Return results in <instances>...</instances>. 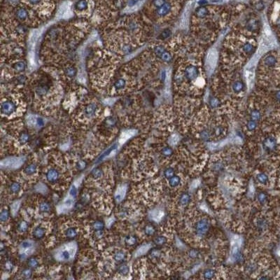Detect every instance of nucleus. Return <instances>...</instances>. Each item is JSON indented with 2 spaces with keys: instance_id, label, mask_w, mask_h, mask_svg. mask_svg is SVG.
<instances>
[{
  "instance_id": "53",
  "label": "nucleus",
  "mask_w": 280,
  "mask_h": 280,
  "mask_svg": "<svg viewBox=\"0 0 280 280\" xmlns=\"http://www.w3.org/2000/svg\"><path fill=\"white\" fill-rule=\"evenodd\" d=\"M114 222V218H110L108 219L107 222V226H110L112 225L113 223Z\"/></svg>"
},
{
  "instance_id": "33",
  "label": "nucleus",
  "mask_w": 280,
  "mask_h": 280,
  "mask_svg": "<svg viewBox=\"0 0 280 280\" xmlns=\"http://www.w3.org/2000/svg\"><path fill=\"white\" fill-rule=\"evenodd\" d=\"M181 179L180 178L177 176H175V177H172L170 178V184L172 186H177L180 183Z\"/></svg>"
},
{
  "instance_id": "34",
  "label": "nucleus",
  "mask_w": 280,
  "mask_h": 280,
  "mask_svg": "<svg viewBox=\"0 0 280 280\" xmlns=\"http://www.w3.org/2000/svg\"><path fill=\"white\" fill-rule=\"evenodd\" d=\"M136 242H137V239H136L135 236L130 235L126 238V242L127 245L129 246L134 245L136 243Z\"/></svg>"
},
{
  "instance_id": "57",
  "label": "nucleus",
  "mask_w": 280,
  "mask_h": 280,
  "mask_svg": "<svg viewBox=\"0 0 280 280\" xmlns=\"http://www.w3.org/2000/svg\"><path fill=\"white\" fill-rule=\"evenodd\" d=\"M277 253H278V254H279V256H280V248H279V250H278V251H277Z\"/></svg>"
},
{
  "instance_id": "27",
  "label": "nucleus",
  "mask_w": 280,
  "mask_h": 280,
  "mask_svg": "<svg viewBox=\"0 0 280 280\" xmlns=\"http://www.w3.org/2000/svg\"><path fill=\"white\" fill-rule=\"evenodd\" d=\"M29 139H30V136L27 133H26V132H23V133H22L21 135H20V137H19V141H20V144H25L26 143L28 142Z\"/></svg>"
},
{
  "instance_id": "38",
  "label": "nucleus",
  "mask_w": 280,
  "mask_h": 280,
  "mask_svg": "<svg viewBox=\"0 0 280 280\" xmlns=\"http://www.w3.org/2000/svg\"><path fill=\"white\" fill-rule=\"evenodd\" d=\"M257 179L261 183H263L264 184L268 181V177L264 174H260V175L257 176Z\"/></svg>"
},
{
  "instance_id": "52",
  "label": "nucleus",
  "mask_w": 280,
  "mask_h": 280,
  "mask_svg": "<svg viewBox=\"0 0 280 280\" xmlns=\"http://www.w3.org/2000/svg\"><path fill=\"white\" fill-rule=\"evenodd\" d=\"M86 167V162H85L84 161H80V162H79V163H78V167L79 168V169L80 170H82V169H84V168Z\"/></svg>"
},
{
  "instance_id": "13",
  "label": "nucleus",
  "mask_w": 280,
  "mask_h": 280,
  "mask_svg": "<svg viewBox=\"0 0 280 280\" xmlns=\"http://www.w3.org/2000/svg\"><path fill=\"white\" fill-rule=\"evenodd\" d=\"M150 215L153 220L158 221H160V219H162V217H163L164 212L160 209H154L151 211Z\"/></svg>"
},
{
  "instance_id": "2",
  "label": "nucleus",
  "mask_w": 280,
  "mask_h": 280,
  "mask_svg": "<svg viewBox=\"0 0 280 280\" xmlns=\"http://www.w3.org/2000/svg\"><path fill=\"white\" fill-rule=\"evenodd\" d=\"M26 158L24 156L9 157L3 159L1 161V167L2 169L16 170L20 167L25 162Z\"/></svg>"
},
{
  "instance_id": "47",
  "label": "nucleus",
  "mask_w": 280,
  "mask_h": 280,
  "mask_svg": "<svg viewBox=\"0 0 280 280\" xmlns=\"http://www.w3.org/2000/svg\"><path fill=\"white\" fill-rule=\"evenodd\" d=\"M172 154V150L170 148H165L163 150H162V154L165 156H169L171 155Z\"/></svg>"
},
{
  "instance_id": "32",
  "label": "nucleus",
  "mask_w": 280,
  "mask_h": 280,
  "mask_svg": "<svg viewBox=\"0 0 280 280\" xmlns=\"http://www.w3.org/2000/svg\"><path fill=\"white\" fill-rule=\"evenodd\" d=\"M114 258L116 261H124L125 258H126V254H125L123 252H122V251H118V252L115 253L114 258Z\"/></svg>"
},
{
  "instance_id": "44",
  "label": "nucleus",
  "mask_w": 280,
  "mask_h": 280,
  "mask_svg": "<svg viewBox=\"0 0 280 280\" xmlns=\"http://www.w3.org/2000/svg\"><path fill=\"white\" fill-rule=\"evenodd\" d=\"M22 276L25 279H29V278L32 276V271L30 269H25L22 271Z\"/></svg>"
},
{
  "instance_id": "30",
  "label": "nucleus",
  "mask_w": 280,
  "mask_h": 280,
  "mask_svg": "<svg viewBox=\"0 0 280 280\" xmlns=\"http://www.w3.org/2000/svg\"><path fill=\"white\" fill-rule=\"evenodd\" d=\"M20 188H21V186H20V183H17V182H14L11 185L10 190H11V191L12 193H18L19 191H20Z\"/></svg>"
},
{
  "instance_id": "54",
  "label": "nucleus",
  "mask_w": 280,
  "mask_h": 280,
  "mask_svg": "<svg viewBox=\"0 0 280 280\" xmlns=\"http://www.w3.org/2000/svg\"><path fill=\"white\" fill-rule=\"evenodd\" d=\"M255 126H256V124H255L254 122H250L249 123V126H248L249 130H253L255 128Z\"/></svg>"
},
{
  "instance_id": "37",
  "label": "nucleus",
  "mask_w": 280,
  "mask_h": 280,
  "mask_svg": "<svg viewBox=\"0 0 280 280\" xmlns=\"http://www.w3.org/2000/svg\"><path fill=\"white\" fill-rule=\"evenodd\" d=\"M92 175L95 179H99L102 176V172L100 169H95L92 172Z\"/></svg>"
},
{
  "instance_id": "20",
  "label": "nucleus",
  "mask_w": 280,
  "mask_h": 280,
  "mask_svg": "<svg viewBox=\"0 0 280 280\" xmlns=\"http://www.w3.org/2000/svg\"><path fill=\"white\" fill-rule=\"evenodd\" d=\"M13 67H14L15 71H18V72H21L25 69L26 64L22 61H18L14 64Z\"/></svg>"
},
{
  "instance_id": "29",
  "label": "nucleus",
  "mask_w": 280,
  "mask_h": 280,
  "mask_svg": "<svg viewBox=\"0 0 280 280\" xmlns=\"http://www.w3.org/2000/svg\"><path fill=\"white\" fill-rule=\"evenodd\" d=\"M118 272L121 275H127L129 272V267L127 265H122L119 267L118 268Z\"/></svg>"
},
{
  "instance_id": "17",
  "label": "nucleus",
  "mask_w": 280,
  "mask_h": 280,
  "mask_svg": "<svg viewBox=\"0 0 280 280\" xmlns=\"http://www.w3.org/2000/svg\"><path fill=\"white\" fill-rule=\"evenodd\" d=\"M170 4H168V3L164 4H162L161 6L158 9V11H157V14H158V15H159V16H164V15L167 14V13L170 11Z\"/></svg>"
},
{
  "instance_id": "6",
  "label": "nucleus",
  "mask_w": 280,
  "mask_h": 280,
  "mask_svg": "<svg viewBox=\"0 0 280 280\" xmlns=\"http://www.w3.org/2000/svg\"><path fill=\"white\" fill-rule=\"evenodd\" d=\"M127 190H128V186L126 184H121L118 186L114 195V198L116 202L120 203L123 200L126 196Z\"/></svg>"
},
{
  "instance_id": "39",
  "label": "nucleus",
  "mask_w": 280,
  "mask_h": 280,
  "mask_svg": "<svg viewBox=\"0 0 280 280\" xmlns=\"http://www.w3.org/2000/svg\"><path fill=\"white\" fill-rule=\"evenodd\" d=\"M27 228H28L27 224L25 222V221H22V222L20 223V224H19V226H18L19 231H20L22 232H25L26 230H27Z\"/></svg>"
},
{
  "instance_id": "49",
  "label": "nucleus",
  "mask_w": 280,
  "mask_h": 280,
  "mask_svg": "<svg viewBox=\"0 0 280 280\" xmlns=\"http://www.w3.org/2000/svg\"><path fill=\"white\" fill-rule=\"evenodd\" d=\"M154 3L157 6H161L164 4V0H154Z\"/></svg>"
},
{
  "instance_id": "15",
  "label": "nucleus",
  "mask_w": 280,
  "mask_h": 280,
  "mask_svg": "<svg viewBox=\"0 0 280 280\" xmlns=\"http://www.w3.org/2000/svg\"><path fill=\"white\" fill-rule=\"evenodd\" d=\"M151 246V244H145V245L141 246L136 251L135 256H140L144 254L150 249Z\"/></svg>"
},
{
  "instance_id": "12",
  "label": "nucleus",
  "mask_w": 280,
  "mask_h": 280,
  "mask_svg": "<svg viewBox=\"0 0 280 280\" xmlns=\"http://www.w3.org/2000/svg\"><path fill=\"white\" fill-rule=\"evenodd\" d=\"M16 17L18 20H21V21H25L27 20L28 17V13L26 9L23 8H20L16 11Z\"/></svg>"
},
{
  "instance_id": "45",
  "label": "nucleus",
  "mask_w": 280,
  "mask_h": 280,
  "mask_svg": "<svg viewBox=\"0 0 280 280\" xmlns=\"http://www.w3.org/2000/svg\"><path fill=\"white\" fill-rule=\"evenodd\" d=\"M178 141H179V137H178L177 135H175L172 136L171 138H170V143L172 145H175L178 142Z\"/></svg>"
},
{
  "instance_id": "55",
  "label": "nucleus",
  "mask_w": 280,
  "mask_h": 280,
  "mask_svg": "<svg viewBox=\"0 0 280 280\" xmlns=\"http://www.w3.org/2000/svg\"><path fill=\"white\" fill-rule=\"evenodd\" d=\"M41 0H28V1L32 4H37L40 2Z\"/></svg>"
},
{
  "instance_id": "26",
  "label": "nucleus",
  "mask_w": 280,
  "mask_h": 280,
  "mask_svg": "<svg viewBox=\"0 0 280 280\" xmlns=\"http://www.w3.org/2000/svg\"><path fill=\"white\" fill-rule=\"evenodd\" d=\"M92 228H93L94 230H97V231H101L102 230H103V228H105V224H104L103 222L100 221H97L92 224Z\"/></svg>"
},
{
  "instance_id": "5",
  "label": "nucleus",
  "mask_w": 280,
  "mask_h": 280,
  "mask_svg": "<svg viewBox=\"0 0 280 280\" xmlns=\"http://www.w3.org/2000/svg\"><path fill=\"white\" fill-rule=\"evenodd\" d=\"M217 60H218V53L215 49H211L209 51L207 55V65L208 67V69L210 71H212L216 65Z\"/></svg>"
},
{
  "instance_id": "10",
  "label": "nucleus",
  "mask_w": 280,
  "mask_h": 280,
  "mask_svg": "<svg viewBox=\"0 0 280 280\" xmlns=\"http://www.w3.org/2000/svg\"><path fill=\"white\" fill-rule=\"evenodd\" d=\"M74 200L71 197H68L63 201V203L58 208V210L60 212H65V211H69V209H71V207L74 206Z\"/></svg>"
},
{
  "instance_id": "18",
  "label": "nucleus",
  "mask_w": 280,
  "mask_h": 280,
  "mask_svg": "<svg viewBox=\"0 0 280 280\" xmlns=\"http://www.w3.org/2000/svg\"><path fill=\"white\" fill-rule=\"evenodd\" d=\"M208 229V224L205 221H200L197 226V230L199 233L203 234L207 231Z\"/></svg>"
},
{
  "instance_id": "56",
  "label": "nucleus",
  "mask_w": 280,
  "mask_h": 280,
  "mask_svg": "<svg viewBox=\"0 0 280 280\" xmlns=\"http://www.w3.org/2000/svg\"><path fill=\"white\" fill-rule=\"evenodd\" d=\"M249 192L251 193H254V187H253V186H252L251 184L249 186Z\"/></svg>"
},
{
  "instance_id": "40",
  "label": "nucleus",
  "mask_w": 280,
  "mask_h": 280,
  "mask_svg": "<svg viewBox=\"0 0 280 280\" xmlns=\"http://www.w3.org/2000/svg\"><path fill=\"white\" fill-rule=\"evenodd\" d=\"M246 79H247L248 85L251 86L250 84L253 80V74L250 71H247V72H246Z\"/></svg>"
},
{
  "instance_id": "41",
  "label": "nucleus",
  "mask_w": 280,
  "mask_h": 280,
  "mask_svg": "<svg viewBox=\"0 0 280 280\" xmlns=\"http://www.w3.org/2000/svg\"><path fill=\"white\" fill-rule=\"evenodd\" d=\"M190 200V197H189L188 195H183L182 197L180 199V202L182 205H186L187 203L189 202Z\"/></svg>"
},
{
  "instance_id": "35",
  "label": "nucleus",
  "mask_w": 280,
  "mask_h": 280,
  "mask_svg": "<svg viewBox=\"0 0 280 280\" xmlns=\"http://www.w3.org/2000/svg\"><path fill=\"white\" fill-rule=\"evenodd\" d=\"M28 265H29L30 268H37L38 265H39V262H38V261L36 258H31L28 260Z\"/></svg>"
},
{
  "instance_id": "7",
  "label": "nucleus",
  "mask_w": 280,
  "mask_h": 280,
  "mask_svg": "<svg viewBox=\"0 0 280 280\" xmlns=\"http://www.w3.org/2000/svg\"><path fill=\"white\" fill-rule=\"evenodd\" d=\"M97 109V105H96L95 103H90L86 105L84 109V116L88 118H92L94 116H95Z\"/></svg>"
},
{
  "instance_id": "24",
  "label": "nucleus",
  "mask_w": 280,
  "mask_h": 280,
  "mask_svg": "<svg viewBox=\"0 0 280 280\" xmlns=\"http://www.w3.org/2000/svg\"><path fill=\"white\" fill-rule=\"evenodd\" d=\"M77 193H78V186L76 184H73L69 189V195H68V196L73 198L74 199H75L76 197L77 196Z\"/></svg>"
},
{
  "instance_id": "50",
  "label": "nucleus",
  "mask_w": 280,
  "mask_h": 280,
  "mask_svg": "<svg viewBox=\"0 0 280 280\" xmlns=\"http://www.w3.org/2000/svg\"><path fill=\"white\" fill-rule=\"evenodd\" d=\"M266 196L264 193H261L258 195V200L260 202H264L265 200H266Z\"/></svg>"
},
{
  "instance_id": "25",
  "label": "nucleus",
  "mask_w": 280,
  "mask_h": 280,
  "mask_svg": "<svg viewBox=\"0 0 280 280\" xmlns=\"http://www.w3.org/2000/svg\"><path fill=\"white\" fill-rule=\"evenodd\" d=\"M39 210L41 211V212H48L49 211L51 210V206L48 202H41L39 205Z\"/></svg>"
},
{
  "instance_id": "11",
  "label": "nucleus",
  "mask_w": 280,
  "mask_h": 280,
  "mask_svg": "<svg viewBox=\"0 0 280 280\" xmlns=\"http://www.w3.org/2000/svg\"><path fill=\"white\" fill-rule=\"evenodd\" d=\"M59 178V172L55 169L49 170L46 173V179L50 182H55Z\"/></svg>"
},
{
  "instance_id": "46",
  "label": "nucleus",
  "mask_w": 280,
  "mask_h": 280,
  "mask_svg": "<svg viewBox=\"0 0 280 280\" xmlns=\"http://www.w3.org/2000/svg\"><path fill=\"white\" fill-rule=\"evenodd\" d=\"M165 240V237H158L156 240H155V242H156L157 245H162V244H164Z\"/></svg>"
},
{
  "instance_id": "31",
  "label": "nucleus",
  "mask_w": 280,
  "mask_h": 280,
  "mask_svg": "<svg viewBox=\"0 0 280 280\" xmlns=\"http://www.w3.org/2000/svg\"><path fill=\"white\" fill-rule=\"evenodd\" d=\"M65 234H66V236H67V237L73 238V237H76V234H77V232H76V230L75 228H69L67 229V231H66V232H65Z\"/></svg>"
},
{
  "instance_id": "42",
  "label": "nucleus",
  "mask_w": 280,
  "mask_h": 280,
  "mask_svg": "<svg viewBox=\"0 0 280 280\" xmlns=\"http://www.w3.org/2000/svg\"><path fill=\"white\" fill-rule=\"evenodd\" d=\"M155 230L154 228V227L151 226H147L145 228V233L148 235H151L154 233Z\"/></svg>"
},
{
  "instance_id": "1",
  "label": "nucleus",
  "mask_w": 280,
  "mask_h": 280,
  "mask_svg": "<svg viewBox=\"0 0 280 280\" xmlns=\"http://www.w3.org/2000/svg\"><path fill=\"white\" fill-rule=\"evenodd\" d=\"M77 251V245L74 242L65 244L57 249L55 258L58 261L68 262L73 260Z\"/></svg>"
},
{
  "instance_id": "36",
  "label": "nucleus",
  "mask_w": 280,
  "mask_h": 280,
  "mask_svg": "<svg viewBox=\"0 0 280 280\" xmlns=\"http://www.w3.org/2000/svg\"><path fill=\"white\" fill-rule=\"evenodd\" d=\"M265 145H266L267 148L272 149L275 146V141L272 139H267L266 141V143H265Z\"/></svg>"
},
{
  "instance_id": "23",
  "label": "nucleus",
  "mask_w": 280,
  "mask_h": 280,
  "mask_svg": "<svg viewBox=\"0 0 280 280\" xmlns=\"http://www.w3.org/2000/svg\"><path fill=\"white\" fill-rule=\"evenodd\" d=\"M65 72L66 76L70 77V78H72L76 74V69L74 67H68L65 69Z\"/></svg>"
},
{
  "instance_id": "19",
  "label": "nucleus",
  "mask_w": 280,
  "mask_h": 280,
  "mask_svg": "<svg viewBox=\"0 0 280 280\" xmlns=\"http://www.w3.org/2000/svg\"><path fill=\"white\" fill-rule=\"evenodd\" d=\"M20 205H21L20 200H16V201L13 202L12 205H11V214L13 216H16L17 214V212H18L19 209H20Z\"/></svg>"
},
{
  "instance_id": "4",
  "label": "nucleus",
  "mask_w": 280,
  "mask_h": 280,
  "mask_svg": "<svg viewBox=\"0 0 280 280\" xmlns=\"http://www.w3.org/2000/svg\"><path fill=\"white\" fill-rule=\"evenodd\" d=\"M17 110L16 103L13 100H6L1 103V112L4 116H11Z\"/></svg>"
},
{
  "instance_id": "21",
  "label": "nucleus",
  "mask_w": 280,
  "mask_h": 280,
  "mask_svg": "<svg viewBox=\"0 0 280 280\" xmlns=\"http://www.w3.org/2000/svg\"><path fill=\"white\" fill-rule=\"evenodd\" d=\"M37 167L35 164H30L25 169V172L28 175H32L37 172Z\"/></svg>"
},
{
  "instance_id": "51",
  "label": "nucleus",
  "mask_w": 280,
  "mask_h": 280,
  "mask_svg": "<svg viewBox=\"0 0 280 280\" xmlns=\"http://www.w3.org/2000/svg\"><path fill=\"white\" fill-rule=\"evenodd\" d=\"M5 268H6V269H7V270H12V268H13L12 263H11L10 261L7 262L5 264Z\"/></svg>"
},
{
  "instance_id": "8",
  "label": "nucleus",
  "mask_w": 280,
  "mask_h": 280,
  "mask_svg": "<svg viewBox=\"0 0 280 280\" xmlns=\"http://www.w3.org/2000/svg\"><path fill=\"white\" fill-rule=\"evenodd\" d=\"M117 149H118V144H114L111 146L110 148H109L107 151H105L100 156L99 158H98L97 160V163H99V162L103 161L104 160H105L106 158H109L111 156H113V154L116 153V151Z\"/></svg>"
},
{
  "instance_id": "43",
  "label": "nucleus",
  "mask_w": 280,
  "mask_h": 280,
  "mask_svg": "<svg viewBox=\"0 0 280 280\" xmlns=\"http://www.w3.org/2000/svg\"><path fill=\"white\" fill-rule=\"evenodd\" d=\"M174 175V170L172 168H168L165 171V176L167 178H171Z\"/></svg>"
},
{
  "instance_id": "28",
  "label": "nucleus",
  "mask_w": 280,
  "mask_h": 280,
  "mask_svg": "<svg viewBox=\"0 0 280 280\" xmlns=\"http://www.w3.org/2000/svg\"><path fill=\"white\" fill-rule=\"evenodd\" d=\"M9 211L6 209H4L1 211V214H0V220L1 222H5L8 220L9 218Z\"/></svg>"
},
{
  "instance_id": "14",
  "label": "nucleus",
  "mask_w": 280,
  "mask_h": 280,
  "mask_svg": "<svg viewBox=\"0 0 280 280\" xmlns=\"http://www.w3.org/2000/svg\"><path fill=\"white\" fill-rule=\"evenodd\" d=\"M126 86V81L123 78H118L113 82V88L116 90H121Z\"/></svg>"
},
{
  "instance_id": "9",
  "label": "nucleus",
  "mask_w": 280,
  "mask_h": 280,
  "mask_svg": "<svg viewBox=\"0 0 280 280\" xmlns=\"http://www.w3.org/2000/svg\"><path fill=\"white\" fill-rule=\"evenodd\" d=\"M35 247V243H34L33 241L32 240H25V241L22 242L20 244V249L21 252L22 253V255L24 256H27V251H32L33 248Z\"/></svg>"
},
{
  "instance_id": "22",
  "label": "nucleus",
  "mask_w": 280,
  "mask_h": 280,
  "mask_svg": "<svg viewBox=\"0 0 280 280\" xmlns=\"http://www.w3.org/2000/svg\"><path fill=\"white\" fill-rule=\"evenodd\" d=\"M88 8V2L86 0H80L76 4V9L79 11H84Z\"/></svg>"
},
{
  "instance_id": "3",
  "label": "nucleus",
  "mask_w": 280,
  "mask_h": 280,
  "mask_svg": "<svg viewBox=\"0 0 280 280\" xmlns=\"http://www.w3.org/2000/svg\"><path fill=\"white\" fill-rule=\"evenodd\" d=\"M51 82L48 79H41L39 82L35 85L34 92L38 97H44L51 92Z\"/></svg>"
},
{
  "instance_id": "16",
  "label": "nucleus",
  "mask_w": 280,
  "mask_h": 280,
  "mask_svg": "<svg viewBox=\"0 0 280 280\" xmlns=\"http://www.w3.org/2000/svg\"><path fill=\"white\" fill-rule=\"evenodd\" d=\"M34 237L37 239H41L45 235V229L41 226H38L35 228L33 231Z\"/></svg>"
},
{
  "instance_id": "48",
  "label": "nucleus",
  "mask_w": 280,
  "mask_h": 280,
  "mask_svg": "<svg viewBox=\"0 0 280 280\" xmlns=\"http://www.w3.org/2000/svg\"><path fill=\"white\" fill-rule=\"evenodd\" d=\"M214 275V272L212 270H207V272L205 273V277L207 278V279H210L211 277H212Z\"/></svg>"
}]
</instances>
